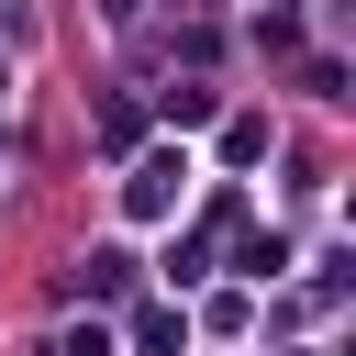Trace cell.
Returning a JSON list of instances; mask_svg holds the SVG:
<instances>
[{
    "label": "cell",
    "mask_w": 356,
    "mask_h": 356,
    "mask_svg": "<svg viewBox=\"0 0 356 356\" xmlns=\"http://www.w3.org/2000/svg\"><path fill=\"white\" fill-rule=\"evenodd\" d=\"M178 178H189L178 156H145V167H134V211H167V189H178Z\"/></svg>",
    "instance_id": "1"
}]
</instances>
